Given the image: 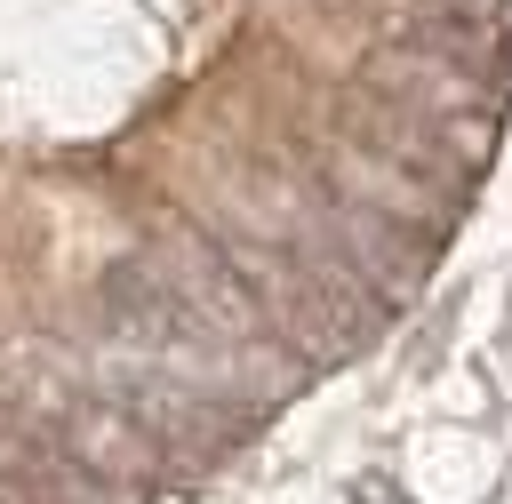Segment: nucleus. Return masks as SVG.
I'll use <instances>...</instances> for the list:
<instances>
[{
	"instance_id": "f257e3e1",
	"label": "nucleus",
	"mask_w": 512,
	"mask_h": 504,
	"mask_svg": "<svg viewBox=\"0 0 512 504\" xmlns=\"http://www.w3.org/2000/svg\"><path fill=\"white\" fill-rule=\"evenodd\" d=\"M224 248L248 272V288L264 304V336H280V352L328 368V360H352L376 336L384 304L320 240H224Z\"/></svg>"
},
{
	"instance_id": "f03ea898",
	"label": "nucleus",
	"mask_w": 512,
	"mask_h": 504,
	"mask_svg": "<svg viewBox=\"0 0 512 504\" xmlns=\"http://www.w3.org/2000/svg\"><path fill=\"white\" fill-rule=\"evenodd\" d=\"M344 144L392 160L400 176H416V184L440 192V200H456V192L472 184V168L488 160V128H440V120H424V112L376 96V88H352V96H344Z\"/></svg>"
},
{
	"instance_id": "7ed1b4c3",
	"label": "nucleus",
	"mask_w": 512,
	"mask_h": 504,
	"mask_svg": "<svg viewBox=\"0 0 512 504\" xmlns=\"http://www.w3.org/2000/svg\"><path fill=\"white\" fill-rule=\"evenodd\" d=\"M144 264H152V272L168 280V296L184 304L192 336H216V344H264V304H256V288H248V272L232 264L224 240L176 224V232H160V248H152Z\"/></svg>"
},
{
	"instance_id": "20e7f679",
	"label": "nucleus",
	"mask_w": 512,
	"mask_h": 504,
	"mask_svg": "<svg viewBox=\"0 0 512 504\" xmlns=\"http://www.w3.org/2000/svg\"><path fill=\"white\" fill-rule=\"evenodd\" d=\"M320 208H328V256L392 312V304H408L416 296V280L432 272V232H416V224H400V216H384V208H360V200H344V192H320Z\"/></svg>"
},
{
	"instance_id": "39448f33",
	"label": "nucleus",
	"mask_w": 512,
	"mask_h": 504,
	"mask_svg": "<svg viewBox=\"0 0 512 504\" xmlns=\"http://www.w3.org/2000/svg\"><path fill=\"white\" fill-rule=\"evenodd\" d=\"M360 88H376V96H392V104L440 120V128H488V112H496V72L432 56V48H384Z\"/></svg>"
},
{
	"instance_id": "423d86ee",
	"label": "nucleus",
	"mask_w": 512,
	"mask_h": 504,
	"mask_svg": "<svg viewBox=\"0 0 512 504\" xmlns=\"http://www.w3.org/2000/svg\"><path fill=\"white\" fill-rule=\"evenodd\" d=\"M56 448L64 456H80L96 480H112V488H144V480H160V464H168V448L120 408V400H72L64 416H56Z\"/></svg>"
},
{
	"instance_id": "0eeeda50",
	"label": "nucleus",
	"mask_w": 512,
	"mask_h": 504,
	"mask_svg": "<svg viewBox=\"0 0 512 504\" xmlns=\"http://www.w3.org/2000/svg\"><path fill=\"white\" fill-rule=\"evenodd\" d=\"M160 448H232V432H240V416L232 408H216L200 384H176V376H152V384H128V392H112Z\"/></svg>"
},
{
	"instance_id": "6e6552de",
	"label": "nucleus",
	"mask_w": 512,
	"mask_h": 504,
	"mask_svg": "<svg viewBox=\"0 0 512 504\" xmlns=\"http://www.w3.org/2000/svg\"><path fill=\"white\" fill-rule=\"evenodd\" d=\"M104 304H112V328H120L128 344H152V352H176V344L192 336V320H184V304L168 296V280H160L152 264H120V272H104Z\"/></svg>"
}]
</instances>
